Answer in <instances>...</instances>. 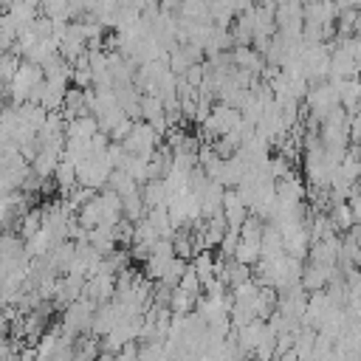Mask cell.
<instances>
[{
	"label": "cell",
	"instance_id": "4",
	"mask_svg": "<svg viewBox=\"0 0 361 361\" xmlns=\"http://www.w3.org/2000/svg\"><path fill=\"white\" fill-rule=\"evenodd\" d=\"M42 220H45V214H42V206H37V209H31L20 223H17V234L23 237V240H28V237H34L39 228H42Z\"/></svg>",
	"mask_w": 361,
	"mask_h": 361
},
{
	"label": "cell",
	"instance_id": "3",
	"mask_svg": "<svg viewBox=\"0 0 361 361\" xmlns=\"http://www.w3.org/2000/svg\"><path fill=\"white\" fill-rule=\"evenodd\" d=\"M169 307H172V313H192L197 307V296L192 290L175 285L172 288V296H169Z\"/></svg>",
	"mask_w": 361,
	"mask_h": 361
},
{
	"label": "cell",
	"instance_id": "1",
	"mask_svg": "<svg viewBox=\"0 0 361 361\" xmlns=\"http://www.w3.org/2000/svg\"><path fill=\"white\" fill-rule=\"evenodd\" d=\"M223 214H226V220H228V228H243L245 217L251 214V209H248V203L240 197L237 186H228V189H226V195H223Z\"/></svg>",
	"mask_w": 361,
	"mask_h": 361
},
{
	"label": "cell",
	"instance_id": "6",
	"mask_svg": "<svg viewBox=\"0 0 361 361\" xmlns=\"http://www.w3.org/2000/svg\"><path fill=\"white\" fill-rule=\"evenodd\" d=\"M350 141H361V113H350Z\"/></svg>",
	"mask_w": 361,
	"mask_h": 361
},
{
	"label": "cell",
	"instance_id": "5",
	"mask_svg": "<svg viewBox=\"0 0 361 361\" xmlns=\"http://www.w3.org/2000/svg\"><path fill=\"white\" fill-rule=\"evenodd\" d=\"M180 288H186V290H192L195 296H200V290H203V279H200V274H197V268H195V262H189L186 265V271H183V276H180V282H178Z\"/></svg>",
	"mask_w": 361,
	"mask_h": 361
},
{
	"label": "cell",
	"instance_id": "2",
	"mask_svg": "<svg viewBox=\"0 0 361 361\" xmlns=\"http://www.w3.org/2000/svg\"><path fill=\"white\" fill-rule=\"evenodd\" d=\"M76 217H79V223L90 231V228H96L102 220H104V214H102V200H99V195L93 197V200H87V203H82L79 206V212H76Z\"/></svg>",
	"mask_w": 361,
	"mask_h": 361
}]
</instances>
